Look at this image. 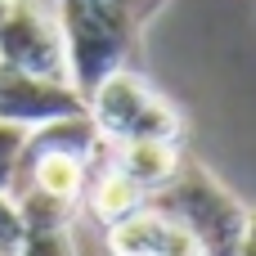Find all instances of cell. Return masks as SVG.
<instances>
[{
    "label": "cell",
    "instance_id": "obj_4",
    "mask_svg": "<svg viewBox=\"0 0 256 256\" xmlns=\"http://www.w3.org/2000/svg\"><path fill=\"white\" fill-rule=\"evenodd\" d=\"M0 68L27 72V76H45V81H68L58 0H9L4 4V18H0Z\"/></svg>",
    "mask_w": 256,
    "mask_h": 256
},
{
    "label": "cell",
    "instance_id": "obj_5",
    "mask_svg": "<svg viewBox=\"0 0 256 256\" xmlns=\"http://www.w3.org/2000/svg\"><path fill=\"white\" fill-rule=\"evenodd\" d=\"M76 112H86V99L68 81H45V76H27V72L0 68V122L36 130L45 122L76 117Z\"/></svg>",
    "mask_w": 256,
    "mask_h": 256
},
{
    "label": "cell",
    "instance_id": "obj_11",
    "mask_svg": "<svg viewBox=\"0 0 256 256\" xmlns=\"http://www.w3.org/2000/svg\"><path fill=\"white\" fill-rule=\"evenodd\" d=\"M22 243V216H18V202L14 194H0V252L14 256Z\"/></svg>",
    "mask_w": 256,
    "mask_h": 256
},
{
    "label": "cell",
    "instance_id": "obj_7",
    "mask_svg": "<svg viewBox=\"0 0 256 256\" xmlns=\"http://www.w3.org/2000/svg\"><path fill=\"white\" fill-rule=\"evenodd\" d=\"M81 202H86V216H90L99 230H112L117 220L135 216V212L148 202V194H144L135 180H126L112 162H104V166L90 171V184H86Z\"/></svg>",
    "mask_w": 256,
    "mask_h": 256
},
{
    "label": "cell",
    "instance_id": "obj_6",
    "mask_svg": "<svg viewBox=\"0 0 256 256\" xmlns=\"http://www.w3.org/2000/svg\"><path fill=\"white\" fill-rule=\"evenodd\" d=\"M104 248H108V256H198L194 238L166 212H158L148 202L135 216L104 230Z\"/></svg>",
    "mask_w": 256,
    "mask_h": 256
},
{
    "label": "cell",
    "instance_id": "obj_12",
    "mask_svg": "<svg viewBox=\"0 0 256 256\" xmlns=\"http://www.w3.org/2000/svg\"><path fill=\"white\" fill-rule=\"evenodd\" d=\"M238 256H256V212H248V230H243V243H238Z\"/></svg>",
    "mask_w": 256,
    "mask_h": 256
},
{
    "label": "cell",
    "instance_id": "obj_15",
    "mask_svg": "<svg viewBox=\"0 0 256 256\" xmlns=\"http://www.w3.org/2000/svg\"><path fill=\"white\" fill-rule=\"evenodd\" d=\"M0 256H4V252H0Z\"/></svg>",
    "mask_w": 256,
    "mask_h": 256
},
{
    "label": "cell",
    "instance_id": "obj_9",
    "mask_svg": "<svg viewBox=\"0 0 256 256\" xmlns=\"http://www.w3.org/2000/svg\"><path fill=\"white\" fill-rule=\"evenodd\" d=\"M14 256H76L72 225H50V230H22V243Z\"/></svg>",
    "mask_w": 256,
    "mask_h": 256
},
{
    "label": "cell",
    "instance_id": "obj_8",
    "mask_svg": "<svg viewBox=\"0 0 256 256\" xmlns=\"http://www.w3.org/2000/svg\"><path fill=\"white\" fill-rule=\"evenodd\" d=\"M184 153L180 144H166V140H126V144H112V166L135 180L144 194H158L176 171H180Z\"/></svg>",
    "mask_w": 256,
    "mask_h": 256
},
{
    "label": "cell",
    "instance_id": "obj_2",
    "mask_svg": "<svg viewBox=\"0 0 256 256\" xmlns=\"http://www.w3.org/2000/svg\"><path fill=\"white\" fill-rule=\"evenodd\" d=\"M148 207L166 212L194 238L198 256H238L243 230H248V207L202 162H180V171L158 194H148Z\"/></svg>",
    "mask_w": 256,
    "mask_h": 256
},
{
    "label": "cell",
    "instance_id": "obj_1",
    "mask_svg": "<svg viewBox=\"0 0 256 256\" xmlns=\"http://www.w3.org/2000/svg\"><path fill=\"white\" fill-rule=\"evenodd\" d=\"M58 22L68 50V81L86 99L108 72L126 68L148 14L126 0H58Z\"/></svg>",
    "mask_w": 256,
    "mask_h": 256
},
{
    "label": "cell",
    "instance_id": "obj_3",
    "mask_svg": "<svg viewBox=\"0 0 256 256\" xmlns=\"http://www.w3.org/2000/svg\"><path fill=\"white\" fill-rule=\"evenodd\" d=\"M86 117L94 122V130L108 144H126V140H166V144H180V130H184L180 108L171 99H162L130 68L108 72L86 94Z\"/></svg>",
    "mask_w": 256,
    "mask_h": 256
},
{
    "label": "cell",
    "instance_id": "obj_14",
    "mask_svg": "<svg viewBox=\"0 0 256 256\" xmlns=\"http://www.w3.org/2000/svg\"><path fill=\"white\" fill-rule=\"evenodd\" d=\"M4 4H9V0H0V18H4Z\"/></svg>",
    "mask_w": 256,
    "mask_h": 256
},
{
    "label": "cell",
    "instance_id": "obj_10",
    "mask_svg": "<svg viewBox=\"0 0 256 256\" xmlns=\"http://www.w3.org/2000/svg\"><path fill=\"white\" fill-rule=\"evenodd\" d=\"M22 140H27V130H22V126L0 122V194H9V189H14V171H18Z\"/></svg>",
    "mask_w": 256,
    "mask_h": 256
},
{
    "label": "cell",
    "instance_id": "obj_13",
    "mask_svg": "<svg viewBox=\"0 0 256 256\" xmlns=\"http://www.w3.org/2000/svg\"><path fill=\"white\" fill-rule=\"evenodd\" d=\"M126 4H135V9H144V14H148V18H153V14H158V9H162V0H126Z\"/></svg>",
    "mask_w": 256,
    "mask_h": 256
}]
</instances>
